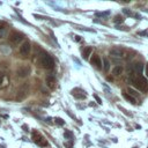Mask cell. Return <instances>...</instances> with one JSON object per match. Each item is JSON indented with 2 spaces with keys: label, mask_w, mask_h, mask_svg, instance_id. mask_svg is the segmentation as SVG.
<instances>
[{
  "label": "cell",
  "mask_w": 148,
  "mask_h": 148,
  "mask_svg": "<svg viewBox=\"0 0 148 148\" xmlns=\"http://www.w3.org/2000/svg\"><path fill=\"white\" fill-rule=\"evenodd\" d=\"M133 83L136 88H139L142 91H147L148 90V84H147V80L143 76H136L133 79Z\"/></svg>",
  "instance_id": "obj_1"
},
{
  "label": "cell",
  "mask_w": 148,
  "mask_h": 148,
  "mask_svg": "<svg viewBox=\"0 0 148 148\" xmlns=\"http://www.w3.org/2000/svg\"><path fill=\"white\" fill-rule=\"evenodd\" d=\"M40 64H42V66L44 67V68H46V69H52L53 68V66H54V61H53V59L49 56V54H43V56H40Z\"/></svg>",
  "instance_id": "obj_2"
},
{
  "label": "cell",
  "mask_w": 148,
  "mask_h": 148,
  "mask_svg": "<svg viewBox=\"0 0 148 148\" xmlns=\"http://www.w3.org/2000/svg\"><path fill=\"white\" fill-rule=\"evenodd\" d=\"M32 140H34L37 145H39V146H46V145H47V141L45 140V138H44L42 134H39L38 132H36V131L32 132Z\"/></svg>",
  "instance_id": "obj_3"
},
{
  "label": "cell",
  "mask_w": 148,
  "mask_h": 148,
  "mask_svg": "<svg viewBox=\"0 0 148 148\" xmlns=\"http://www.w3.org/2000/svg\"><path fill=\"white\" fill-rule=\"evenodd\" d=\"M24 38V35L18 32V31H14L9 35V40L13 43V44H18L20 42H22Z\"/></svg>",
  "instance_id": "obj_4"
},
{
  "label": "cell",
  "mask_w": 148,
  "mask_h": 148,
  "mask_svg": "<svg viewBox=\"0 0 148 148\" xmlns=\"http://www.w3.org/2000/svg\"><path fill=\"white\" fill-rule=\"evenodd\" d=\"M30 71H31L30 66H28V65H22V66H20L18 69H17V75H18L20 77H25V76H28V75L30 74Z\"/></svg>",
  "instance_id": "obj_5"
},
{
  "label": "cell",
  "mask_w": 148,
  "mask_h": 148,
  "mask_svg": "<svg viewBox=\"0 0 148 148\" xmlns=\"http://www.w3.org/2000/svg\"><path fill=\"white\" fill-rule=\"evenodd\" d=\"M30 50H31V45H30V43H29L28 40L23 42V44L20 46V53H21V54H23V56L29 54Z\"/></svg>",
  "instance_id": "obj_6"
},
{
  "label": "cell",
  "mask_w": 148,
  "mask_h": 148,
  "mask_svg": "<svg viewBox=\"0 0 148 148\" xmlns=\"http://www.w3.org/2000/svg\"><path fill=\"white\" fill-rule=\"evenodd\" d=\"M90 62H91V65H92L94 67H96L97 69H101V68H102V60H101L99 56L92 54V57H91V59H90Z\"/></svg>",
  "instance_id": "obj_7"
},
{
  "label": "cell",
  "mask_w": 148,
  "mask_h": 148,
  "mask_svg": "<svg viewBox=\"0 0 148 148\" xmlns=\"http://www.w3.org/2000/svg\"><path fill=\"white\" fill-rule=\"evenodd\" d=\"M110 54L112 57H118V58H121L124 56V50L123 49H119V47H114L110 51Z\"/></svg>",
  "instance_id": "obj_8"
},
{
  "label": "cell",
  "mask_w": 148,
  "mask_h": 148,
  "mask_svg": "<svg viewBox=\"0 0 148 148\" xmlns=\"http://www.w3.org/2000/svg\"><path fill=\"white\" fill-rule=\"evenodd\" d=\"M133 69L136 72V73H142V71H143V65L141 64V62H138V64H135L134 66H133Z\"/></svg>",
  "instance_id": "obj_9"
},
{
  "label": "cell",
  "mask_w": 148,
  "mask_h": 148,
  "mask_svg": "<svg viewBox=\"0 0 148 148\" xmlns=\"http://www.w3.org/2000/svg\"><path fill=\"white\" fill-rule=\"evenodd\" d=\"M46 83H47L49 87L53 88V87H54V83H56V79H54V76H47V77H46Z\"/></svg>",
  "instance_id": "obj_10"
},
{
  "label": "cell",
  "mask_w": 148,
  "mask_h": 148,
  "mask_svg": "<svg viewBox=\"0 0 148 148\" xmlns=\"http://www.w3.org/2000/svg\"><path fill=\"white\" fill-rule=\"evenodd\" d=\"M91 51H92V49H91V47H86V49L83 50V52H82V56H83V59H88V57L90 56V53H91Z\"/></svg>",
  "instance_id": "obj_11"
},
{
  "label": "cell",
  "mask_w": 148,
  "mask_h": 148,
  "mask_svg": "<svg viewBox=\"0 0 148 148\" xmlns=\"http://www.w3.org/2000/svg\"><path fill=\"white\" fill-rule=\"evenodd\" d=\"M123 71H124V68H123L121 66H116V67L113 68V71H112V74H113V75H120V74L123 73Z\"/></svg>",
  "instance_id": "obj_12"
},
{
  "label": "cell",
  "mask_w": 148,
  "mask_h": 148,
  "mask_svg": "<svg viewBox=\"0 0 148 148\" xmlns=\"http://www.w3.org/2000/svg\"><path fill=\"white\" fill-rule=\"evenodd\" d=\"M123 97H124L125 99H127L130 103H135V98H134V96H131V95H128L127 92H123Z\"/></svg>",
  "instance_id": "obj_13"
},
{
  "label": "cell",
  "mask_w": 148,
  "mask_h": 148,
  "mask_svg": "<svg viewBox=\"0 0 148 148\" xmlns=\"http://www.w3.org/2000/svg\"><path fill=\"white\" fill-rule=\"evenodd\" d=\"M103 68L105 69V71H109V68H110V64H109V60H106V58L103 60Z\"/></svg>",
  "instance_id": "obj_14"
},
{
  "label": "cell",
  "mask_w": 148,
  "mask_h": 148,
  "mask_svg": "<svg viewBox=\"0 0 148 148\" xmlns=\"http://www.w3.org/2000/svg\"><path fill=\"white\" fill-rule=\"evenodd\" d=\"M113 21H114V23H121V22H123V17H121L120 15H117Z\"/></svg>",
  "instance_id": "obj_15"
},
{
  "label": "cell",
  "mask_w": 148,
  "mask_h": 148,
  "mask_svg": "<svg viewBox=\"0 0 148 148\" xmlns=\"http://www.w3.org/2000/svg\"><path fill=\"white\" fill-rule=\"evenodd\" d=\"M56 123H57L58 125H64V124H65V121H64L61 118H56Z\"/></svg>",
  "instance_id": "obj_16"
},
{
  "label": "cell",
  "mask_w": 148,
  "mask_h": 148,
  "mask_svg": "<svg viewBox=\"0 0 148 148\" xmlns=\"http://www.w3.org/2000/svg\"><path fill=\"white\" fill-rule=\"evenodd\" d=\"M6 32H7V28H5V29H2V30H0V38H2V37H5V35H6Z\"/></svg>",
  "instance_id": "obj_17"
},
{
  "label": "cell",
  "mask_w": 148,
  "mask_h": 148,
  "mask_svg": "<svg viewBox=\"0 0 148 148\" xmlns=\"http://www.w3.org/2000/svg\"><path fill=\"white\" fill-rule=\"evenodd\" d=\"M123 12H124V14H126V15H128V16H132V15H133V14H132V12H131L130 9H127V8H125Z\"/></svg>",
  "instance_id": "obj_18"
},
{
  "label": "cell",
  "mask_w": 148,
  "mask_h": 148,
  "mask_svg": "<svg viewBox=\"0 0 148 148\" xmlns=\"http://www.w3.org/2000/svg\"><path fill=\"white\" fill-rule=\"evenodd\" d=\"M5 27H7V23L5 21H0V30L5 29Z\"/></svg>",
  "instance_id": "obj_19"
},
{
  "label": "cell",
  "mask_w": 148,
  "mask_h": 148,
  "mask_svg": "<svg viewBox=\"0 0 148 148\" xmlns=\"http://www.w3.org/2000/svg\"><path fill=\"white\" fill-rule=\"evenodd\" d=\"M97 16H106L109 15V12H104V13H96Z\"/></svg>",
  "instance_id": "obj_20"
},
{
  "label": "cell",
  "mask_w": 148,
  "mask_h": 148,
  "mask_svg": "<svg viewBox=\"0 0 148 148\" xmlns=\"http://www.w3.org/2000/svg\"><path fill=\"white\" fill-rule=\"evenodd\" d=\"M94 97H95V99L97 101V103H98V104H102V101H101V98H99L97 95H94Z\"/></svg>",
  "instance_id": "obj_21"
},
{
  "label": "cell",
  "mask_w": 148,
  "mask_h": 148,
  "mask_svg": "<svg viewBox=\"0 0 148 148\" xmlns=\"http://www.w3.org/2000/svg\"><path fill=\"white\" fill-rule=\"evenodd\" d=\"M2 80H3V74L0 72V84L2 83Z\"/></svg>",
  "instance_id": "obj_22"
},
{
  "label": "cell",
  "mask_w": 148,
  "mask_h": 148,
  "mask_svg": "<svg viewBox=\"0 0 148 148\" xmlns=\"http://www.w3.org/2000/svg\"><path fill=\"white\" fill-rule=\"evenodd\" d=\"M65 136H66V138H68V136H71V133H68V132H66V133H65Z\"/></svg>",
  "instance_id": "obj_23"
},
{
  "label": "cell",
  "mask_w": 148,
  "mask_h": 148,
  "mask_svg": "<svg viewBox=\"0 0 148 148\" xmlns=\"http://www.w3.org/2000/svg\"><path fill=\"white\" fill-rule=\"evenodd\" d=\"M146 75L148 76V64H147V66H146Z\"/></svg>",
  "instance_id": "obj_24"
},
{
  "label": "cell",
  "mask_w": 148,
  "mask_h": 148,
  "mask_svg": "<svg viewBox=\"0 0 148 148\" xmlns=\"http://www.w3.org/2000/svg\"><path fill=\"white\" fill-rule=\"evenodd\" d=\"M134 148H136V147H134Z\"/></svg>",
  "instance_id": "obj_25"
}]
</instances>
